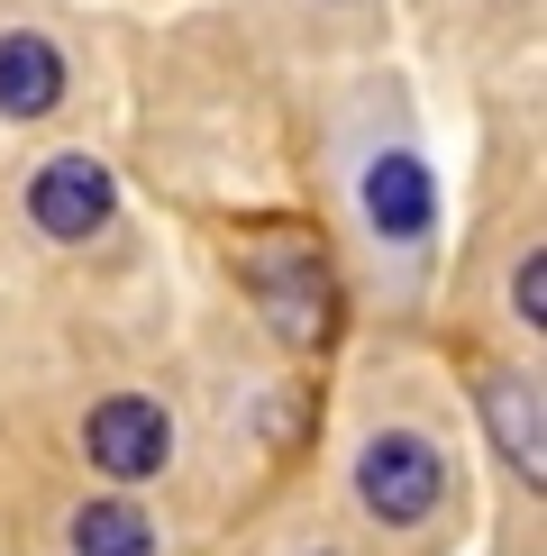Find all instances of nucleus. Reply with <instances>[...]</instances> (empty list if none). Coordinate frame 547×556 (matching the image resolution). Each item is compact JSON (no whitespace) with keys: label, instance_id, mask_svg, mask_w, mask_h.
<instances>
[{"label":"nucleus","instance_id":"nucleus-1","mask_svg":"<svg viewBox=\"0 0 547 556\" xmlns=\"http://www.w3.org/2000/svg\"><path fill=\"white\" fill-rule=\"evenodd\" d=\"M238 283L246 301L265 311V329L283 346H302V356H319L338 329V274L329 256H319V238H302V228H265V238L238 247Z\"/></svg>","mask_w":547,"mask_h":556},{"label":"nucleus","instance_id":"nucleus-2","mask_svg":"<svg viewBox=\"0 0 547 556\" xmlns=\"http://www.w3.org/2000/svg\"><path fill=\"white\" fill-rule=\"evenodd\" d=\"M356 502H365L383 529H420V520L447 502V456L429 447L420 429L365 438V456H356Z\"/></svg>","mask_w":547,"mask_h":556},{"label":"nucleus","instance_id":"nucleus-3","mask_svg":"<svg viewBox=\"0 0 547 556\" xmlns=\"http://www.w3.org/2000/svg\"><path fill=\"white\" fill-rule=\"evenodd\" d=\"M82 456H91L110 483H147V475H165V456H174L165 402H147V392H110V402H91Z\"/></svg>","mask_w":547,"mask_h":556},{"label":"nucleus","instance_id":"nucleus-4","mask_svg":"<svg viewBox=\"0 0 547 556\" xmlns=\"http://www.w3.org/2000/svg\"><path fill=\"white\" fill-rule=\"evenodd\" d=\"M110 211H119V182H110V165H91V155H46L37 182H28V219H37V238H55V247L101 238Z\"/></svg>","mask_w":547,"mask_h":556},{"label":"nucleus","instance_id":"nucleus-5","mask_svg":"<svg viewBox=\"0 0 547 556\" xmlns=\"http://www.w3.org/2000/svg\"><path fill=\"white\" fill-rule=\"evenodd\" d=\"M365 219H374V238H393V247H420L429 238V219H438V182H429L420 155H374L365 165Z\"/></svg>","mask_w":547,"mask_h":556},{"label":"nucleus","instance_id":"nucleus-6","mask_svg":"<svg viewBox=\"0 0 547 556\" xmlns=\"http://www.w3.org/2000/svg\"><path fill=\"white\" fill-rule=\"evenodd\" d=\"M55 101H64V55H55V37L10 28V37H0V119H46Z\"/></svg>","mask_w":547,"mask_h":556},{"label":"nucleus","instance_id":"nucleus-7","mask_svg":"<svg viewBox=\"0 0 547 556\" xmlns=\"http://www.w3.org/2000/svg\"><path fill=\"white\" fill-rule=\"evenodd\" d=\"M484 420H493V447L511 456V475H547V438H538V383L530 375H484Z\"/></svg>","mask_w":547,"mask_h":556},{"label":"nucleus","instance_id":"nucleus-8","mask_svg":"<svg viewBox=\"0 0 547 556\" xmlns=\"http://www.w3.org/2000/svg\"><path fill=\"white\" fill-rule=\"evenodd\" d=\"M74 556H155V520H147V502H128V493L82 502V511H74Z\"/></svg>","mask_w":547,"mask_h":556},{"label":"nucleus","instance_id":"nucleus-9","mask_svg":"<svg viewBox=\"0 0 547 556\" xmlns=\"http://www.w3.org/2000/svg\"><path fill=\"white\" fill-rule=\"evenodd\" d=\"M511 311L530 319V329H547V256H538V247L511 265Z\"/></svg>","mask_w":547,"mask_h":556}]
</instances>
